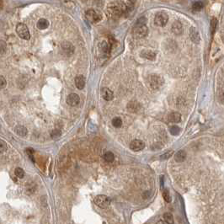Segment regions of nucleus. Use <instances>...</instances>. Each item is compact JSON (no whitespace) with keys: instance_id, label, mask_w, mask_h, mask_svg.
I'll list each match as a JSON object with an SVG mask.
<instances>
[{"instance_id":"f257e3e1","label":"nucleus","mask_w":224,"mask_h":224,"mask_svg":"<svg viewBox=\"0 0 224 224\" xmlns=\"http://www.w3.org/2000/svg\"><path fill=\"white\" fill-rule=\"evenodd\" d=\"M132 3H134V2H112L108 5L106 10L107 15L112 19H118L127 12L132 10L133 7L132 5Z\"/></svg>"},{"instance_id":"f03ea898","label":"nucleus","mask_w":224,"mask_h":224,"mask_svg":"<svg viewBox=\"0 0 224 224\" xmlns=\"http://www.w3.org/2000/svg\"><path fill=\"white\" fill-rule=\"evenodd\" d=\"M147 83L149 88L152 89H158L162 86L164 81L161 77L158 75H150L147 79Z\"/></svg>"},{"instance_id":"7ed1b4c3","label":"nucleus","mask_w":224,"mask_h":224,"mask_svg":"<svg viewBox=\"0 0 224 224\" xmlns=\"http://www.w3.org/2000/svg\"><path fill=\"white\" fill-rule=\"evenodd\" d=\"M148 33V29L146 25H135L132 30V34L135 38H143L147 36Z\"/></svg>"},{"instance_id":"20e7f679","label":"nucleus","mask_w":224,"mask_h":224,"mask_svg":"<svg viewBox=\"0 0 224 224\" xmlns=\"http://www.w3.org/2000/svg\"><path fill=\"white\" fill-rule=\"evenodd\" d=\"M86 19L91 23H97L102 20V14L101 13L98 12L95 10H88L85 13Z\"/></svg>"},{"instance_id":"39448f33","label":"nucleus","mask_w":224,"mask_h":224,"mask_svg":"<svg viewBox=\"0 0 224 224\" xmlns=\"http://www.w3.org/2000/svg\"><path fill=\"white\" fill-rule=\"evenodd\" d=\"M16 32H17L18 36H20V38H22V39L28 40L30 38V34H29V29L23 23H20V24L17 25V26H16Z\"/></svg>"},{"instance_id":"423d86ee","label":"nucleus","mask_w":224,"mask_h":224,"mask_svg":"<svg viewBox=\"0 0 224 224\" xmlns=\"http://www.w3.org/2000/svg\"><path fill=\"white\" fill-rule=\"evenodd\" d=\"M95 203L99 207L105 209L110 205V199L105 195H99L95 198Z\"/></svg>"},{"instance_id":"0eeeda50","label":"nucleus","mask_w":224,"mask_h":224,"mask_svg":"<svg viewBox=\"0 0 224 224\" xmlns=\"http://www.w3.org/2000/svg\"><path fill=\"white\" fill-rule=\"evenodd\" d=\"M169 20V16L164 11H160L157 13L154 18V23L158 26H164L168 23Z\"/></svg>"},{"instance_id":"6e6552de","label":"nucleus","mask_w":224,"mask_h":224,"mask_svg":"<svg viewBox=\"0 0 224 224\" xmlns=\"http://www.w3.org/2000/svg\"><path fill=\"white\" fill-rule=\"evenodd\" d=\"M144 147H145V143L142 141L138 140V139H135V140L132 141L130 143V148L134 152L142 151V149H144Z\"/></svg>"},{"instance_id":"1a4fd4ad","label":"nucleus","mask_w":224,"mask_h":224,"mask_svg":"<svg viewBox=\"0 0 224 224\" xmlns=\"http://www.w3.org/2000/svg\"><path fill=\"white\" fill-rule=\"evenodd\" d=\"M61 48L62 50V52L67 55V56H71L74 52V47L72 43L68 41H64L61 45Z\"/></svg>"},{"instance_id":"9d476101","label":"nucleus","mask_w":224,"mask_h":224,"mask_svg":"<svg viewBox=\"0 0 224 224\" xmlns=\"http://www.w3.org/2000/svg\"><path fill=\"white\" fill-rule=\"evenodd\" d=\"M80 102V98L77 94H70L67 97V104L70 106H76Z\"/></svg>"},{"instance_id":"9b49d317","label":"nucleus","mask_w":224,"mask_h":224,"mask_svg":"<svg viewBox=\"0 0 224 224\" xmlns=\"http://www.w3.org/2000/svg\"><path fill=\"white\" fill-rule=\"evenodd\" d=\"M127 107L128 111L132 112V113H137L141 109V105L139 104V102H137L136 100H132L127 104Z\"/></svg>"},{"instance_id":"f8f14e48","label":"nucleus","mask_w":224,"mask_h":224,"mask_svg":"<svg viewBox=\"0 0 224 224\" xmlns=\"http://www.w3.org/2000/svg\"><path fill=\"white\" fill-rule=\"evenodd\" d=\"M101 95H102V97L105 100H107V101H110L114 99V94H113V91L110 90V88H102L101 90Z\"/></svg>"},{"instance_id":"ddd939ff","label":"nucleus","mask_w":224,"mask_h":224,"mask_svg":"<svg viewBox=\"0 0 224 224\" xmlns=\"http://www.w3.org/2000/svg\"><path fill=\"white\" fill-rule=\"evenodd\" d=\"M99 51L100 52L104 55V56H109L110 55V45L108 44L106 41H102L100 44H99Z\"/></svg>"},{"instance_id":"4468645a","label":"nucleus","mask_w":224,"mask_h":224,"mask_svg":"<svg viewBox=\"0 0 224 224\" xmlns=\"http://www.w3.org/2000/svg\"><path fill=\"white\" fill-rule=\"evenodd\" d=\"M190 39L193 42H195V44H198L200 42V35L198 30L195 29V27H191L190 29Z\"/></svg>"},{"instance_id":"2eb2a0df","label":"nucleus","mask_w":224,"mask_h":224,"mask_svg":"<svg viewBox=\"0 0 224 224\" xmlns=\"http://www.w3.org/2000/svg\"><path fill=\"white\" fill-rule=\"evenodd\" d=\"M168 120L169 122L179 123L181 121V115L179 112H171L168 116Z\"/></svg>"},{"instance_id":"dca6fc26","label":"nucleus","mask_w":224,"mask_h":224,"mask_svg":"<svg viewBox=\"0 0 224 224\" xmlns=\"http://www.w3.org/2000/svg\"><path fill=\"white\" fill-rule=\"evenodd\" d=\"M75 85L76 87L82 90L85 86V78L83 75H78L75 78Z\"/></svg>"},{"instance_id":"f3484780","label":"nucleus","mask_w":224,"mask_h":224,"mask_svg":"<svg viewBox=\"0 0 224 224\" xmlns=\"http://www.w3.org/2000/svg\"><path fill=\"white\" fill-rule=\"evenodd\" d=\"M172 31L175 35H181L183 33V25L179 21H175L172 25Z\"/></svg>"},{"instance_id":"a211bd4d","label":"nucleus","mask_w":224,"mask_h":224,"mask_svg":"<svg viewBox=\"0 0 224 224\" xmlns=\"http://www.w3.org/2000/svg\"><path fill=\"white\" fill-rule=\"evenodd\" d=\"M141 57L143 58L148 59V60H153L156 58V53L150 50H145L141 52Z\"/></svg>"},{"instance_id":"6ab92c4d","label":"nucleus","mask_w":224,"mask_h":224,"mask_svg":"<svg viewBox=\"0 0 224 224\" xmlns=\"http://www.w3.org/2000/svg\"><path fill=\"white\" fill-rule=\"evenodd\" d=\"M186 158V153L183 150H179L175 154V159L176 162L178 163H181L183 161H185V159Z\"/></svg>"},{"instance_id":"aec40b11","label":"nucleus","mask_w":224,"mask_h":224,"mask_svg":"<svg viewBox=\"0 0 224 224\" xmlns=\"http://www.w3.org/2000/svg\"><path fill=\"white\" fill-rule=\"evenodd\" d=\"M15 132L20 136H25L28 133V131H27L26 127L24 126H17L15 128Z\"/></svg>"},{"instance_id":"412c9836","label":"nucleus","mask_w":224,"mask_h":224,"mask_svg":"<svg viewBox=\"0 0 224 224\" xmlns=\"http://www.w3.org/2000/svg\"><path fill=\"white\" fill-rule=\"evenodd\" d=\"M37 28L39 29H46L48 28L49 21L46 19H40L37 22Z\"/></svg>"},{"instance_id":"4be33fe9","label":"nucleus","mask_w":224,"mask_h":224,"mask_svg":"<svg viewBox=\"0 0 224 224\" xmlns=\"http://www.w3.org/2000/svg\"><path fill=\"white\" fill-rule=\"evenodd\" d=\"M164 217V221L167 224H174L175 223V219L173 215L171 214L170 212H166L163 215Z\"/></svg>"},{"instance_id":"5701e85b","label":"nucleus","mask_w":224,"mask_h":224,"mask_svg":"<svg viewBox=\"0 0 224 224\" xmlns=\"http://www.w3.org/2000/svg\"><path fill=\"white\" fill-rule=\"evenodd\" d=\"M203 8H204V3L201 1H196V2H194L192 4V9L195 11H200Z\"/></svg>"},{"instance_id":"b1692460","label":"nucleus","mask_w":224,"mask_h":224,"mask_svg":"<svg viewBox=\"0 0 224 224\" xmlns=\"http://www.w3.org/2000/svg\"><path fill=\"white\" fill-rule=\"evenodd\" d=\"M104 159L108 163H112L115 160V155L111 152H106L104 155Z\"/></svg>"},{"instance_id":"393cba45","label":"nucleus","mask_w":224,"mask_h":224,"mask_svg":"<svg viewBox=\"0 0 224 224\" xmlns=\"http://www.w3.org/2000/svg\"><path fill=\"white\" fill-rule=\"evenodd\" d=\"M7 52V44L3 40H0V56L4 55Z\"/></svg>"},{"instance_id":"a878e982","label":"nucleus","mask_w":224,"mask_h":224,"mask_svg":"<svg viewBox=\"0 0 224 224\" xmlns=\"http://www.w3.org/2000/svg\"><path fill=\"white\" fill-rule=\"evenodd\" d=\"M112 125L115 127H116V128L121 127V125H122V120L120 117H115L112 120Z\"/></svg>"},{"instance_id":"bb28decb","label":"nucleus","mask_w":224,"mask_h":224,"mask_svg":"<svg viewBox=\"0 0 224 224\" xmlns=\"http://www.w3.org/2000/svg\"><path fill=\"white\" fill-rule=\"evenodd\" d=\"M163 197H164L166 202H168V203L171 202V196L169 194V191L167 189H164V191H163Z\"/></svg>"},{"instance_id":"cd10ccee","label":"nucleus","mask_w":224,"mask_h":224,"mask_svg":"<svg viewBox=\"0 0 224 224\" xmlns=\"http://www.w3.org/2000/svg\"><path fill=\"white\" fill-rule=\"evenodd\" d=\"M61 135H62V132L60 130H58V129L53 130L51 132V136L52 139H58V138H59L61 136Z\"/></svg>"},{"instance_id":"c85d7f7f","label":"nucleus","mask_w":224,"mask_h":224,"mask_svg":"<svg viewBox=\"0 0 224 224\" xmlns=\"http://www.w3.org/2000/svg\"><path fill=\"white\" fill-rule=\"evenodd\" d=\"M14 174H15V175L17 176L18 178L22 179L25 176V171L21 168H16L15 170H14Z\"/></svg>"},{"instance_id":"c756f323","label":"nucleus","mask_w":224,"mask_h":224,"mask_svg":"<svg viewBox=\"0 0 224 224\" xmlns=\"http://www.w3.org/2000/svg\"><path fill=\"white\" fill-rule=\"evenodd\" d=\"M169 132H170V133H171L172 135L177 136V135L180 132V129H179V127H177V126H173V127H170Z\"/></svg>"},{"instance_id":"7c9ffc66","label":"nucleus","mask_w":224,"mask_h":224,"mask_svg":"<svg viewBox=\"0 0 224 224\" xmlns=\"http://www.w3.org/2000/svg\"><path fill=\"white\" fill-rule=\"evenodd\" d=\"M7 149H8L7 143L3 140L0 139V153H4L5 151H7Z\"/></svg>"},{"instance_id":"2f4dec72","label":"nucleus","mask_w":224,"mask_h":224,"mask_svg":"<svg viewBox=\"0 0 224 224\" xmlns=\"http://www.w3.org/2000/svg\"><path fill=\"white\" fill-rule=\"evenodd\" d=\"M173 151H169V152H166L165 153H164V154H162L161 156H160V159L161 160H166V159H169L171 155L173 154Z\"/></svg>"},{"instance_id":"473e14b6","label":"nucleus","mask_w":224,"mask_h":224,"mask_svg":"<svg viewBox=\"0 0 224 224\" xmlns=\"http://www.w3.org/2000/svg\"><path fill=\"white\" fill-rule=\"evenodd\" d=\"M26 153H27V155L29 158V159L33 162V163H35V158H34V151H33V149H31V148H28V149H26Z\"/></svg>"},{"instance_id":"72a5a7b5","label":"nucleus","mask_w":224,"mask_h":224,"mask_svg":"<svg viewBox=\"0 0 224 224\" xmlns=\"http://www.w3.org/2000/svg\"><path fill=\"white\" fill-rule=\"evenodd\" d=\"M216 25H217L216 19L213 18L212 20H211V31H212V34L215 32V29H216Z\"/></svg>"},{"instance_id":"f704fd0d","label":"nucleus","mask_w":224,"mask_h":224,"mask_svg":"<svg viewBox=\"0 0 224 224\" xmlns=\"http://www.w3.org/2000/svg\"><path fill=\"white\" fill-rule=\"evenodd\" d=\"M7 85V82H6V79L3 78V76L0 75V88H3L6 87Z\"/></svg>"},{"instance_id":"c9c22d12","label":"nucleus","mask_w":224,"mask_h":224,"mask_svg":"<svg viewBox=\"0 0 224 224\" xmlns=\"http://www.w3.org/2000/svg\"><path fill=\"white\" fill-rule=\"evenodd\" d=\"M157 224H167V223H166L164 220H160V221H158V222L157 223Z\"/></svg>"}]
</instances>
